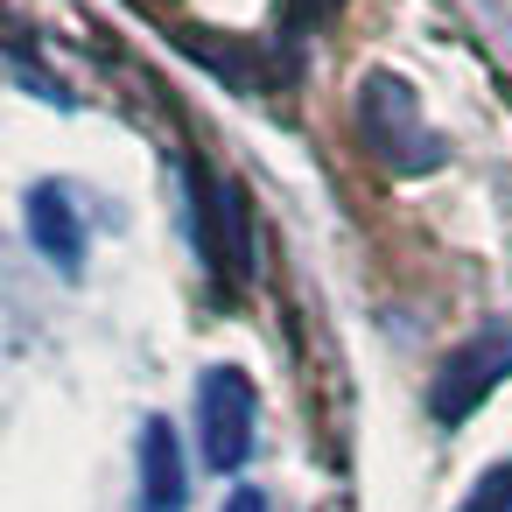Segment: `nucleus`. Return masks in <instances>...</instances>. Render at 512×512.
I'll return each mask as SVG.
<instances>
[{
	"label": "nucleus",
	"mask_w": 512,
	"mask_h": 512,
	"mask_svg": "<svg viewBox=\"0 0 512 512\" xmlns=\"http://www.w3.org/2000/svg\"><path fill=\"white\" fill-rule=\"evenodd\" d=\"M505 379H512V323H484V330H470L463 344H449V358L435 365V379H428V414L456 428V421H470Z\"/></svg>",
	"instance_id": "obj_1"
},
{
	"label": "nucleus",
	"mask_w": 512,
	"mask_h": 512,
	"mask_svg": "<svg viewBox=\"0 0 512 512\" xmlns=\"http://www.w3.org/2000/svg\"><path fill=\"white\" fill-rule=\"evenodd\" d=\"M197 435H204V463L218 477L246 470L253 456V435H260V393L239 365H211L204 386H197Z\"/></svg>",
	"instance_id": "obj_2"
},
{
	"label": "nucleus",
	"mask_w": 512,
	"mask_h": 512,
	"mask_svg": "<svg viewBox=\"0 0 512 512\" xmlns=\"http://www.w3.org/2000/svg\"><path fill=\"white\" fill-rule=\"evenodd\" d=\"M358 113H365V134H372V148H379L386 162H400V169H435V162H442V141L421 127L414 92H407L400 78H386V71L365 78Z\"/></svg>",
	"instance_id": "obj_3"
},
{
	"label": "nucleus",
	"mask_w": 512,
	"mask_h": 512,
	"mask_svg": "<svg viewBox=\"0 0 512 512\" xmlns=\"http://www.w3.org/2000/svg\"><path fill=\"white\" fill-rule=\"evenodd\" d=\"M183 197H190V239H197V253H204V267L225 281H246V225H239V204H232V190L211 176V169H197V162H183Z\"/></svg>",
	"instance_id": "obj_4"
},
{
	"label": "nucleus",
	"mask_w": 512,
	"mask_h": 512,
	"mask_svg": "<svg viewBox=\"0 0 512 512\" xmlns=\"http://www.w3.org/2000/svg\"><path fill=\"white\" fill-rule=\"evenodd\" d=\"M29 239H36V253L57 274H78L85 267V218H78V197L64 183H36L29 190Z\"/></svg>",
	"instance_id": "obj_5"
},
{
	"label": "nucleus",
	"mask_w": 512,
	"mask_h": 512,
	"mask_svg": "<svg viewBox=\"0 0 512 512\" xmlns=\"http://www.w3.org/2000/svg\"><path fill=\"white\" fill-rule=\"evenodd\" d=\"M190 505V463L162 414L141 421V512H183Z\"/></svg>",
	"instance_id": "obj_6"
},
{
	"label": "nucleus",
	"mask_w": 512,
	"mask_h": 512,
	"mask_svg": "<svg viewBox=\"0 0 512 512\" xmlns=\"http://www.w3.org/2000/svg\"><path fill=\"white\" fill-rule=\"evenodd\" d=\"M463 512H512V463H491L477 477V491L463 498Z\"/></svg>",
	"instance_id": "obj_7"
},
{
	"label": "nucleus",
	"mask_w": 512,
	"mask_h": 512,
	"mask_svg": "<svg viewBox=\"0 0 512 512\" xmlns=\"http://www.w3.org/2000/svg\"><path fill=\"white\" fill-rule=\"evenodd\" d=\"M225 512H274V505H267V491H253V484H239V491L225 498Z\"/></svg>",
	"instance_id": "obj_8"
},
{
	"label": "nucleus",
	"mask_w": 512,
	"mask_h": 512,
	"mask_svg": "<svg viewBox=\"0 0 512 512\" xmlns=\"http://www.w3.org/2000/svg\"><path fill=\"white\" fill-rule=\"evenodd\" d=\"M295 8H302V15H316V8H323V0H295Z\"/></svg>",
	"instance_id": "obj_9"
}]
</instances>
